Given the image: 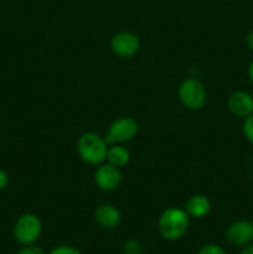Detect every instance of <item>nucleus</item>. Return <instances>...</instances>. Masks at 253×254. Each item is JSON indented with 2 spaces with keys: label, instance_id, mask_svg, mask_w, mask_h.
<instances>
[{
  "label": "nucleus",
  "instance_id": "1",
  "mask_svg": "<svg viewBox=\"0 0 253 254\" xmlns=\"http://www.w3.org/2000/svg\"><path fill=\"white\" fill-rule=\"evenodd\" d=\"M190 216L185 210L176 207L166 208L158 221V230L161 237L168 241H176L188 232Z\"/></svg>",
  "mask_w": 253,
  "mask_h": 254
},
{
  "label": "nucleus",
  "instance_id": "2",
  "mask_svg": "<svg viewBox=\"0 0 253 254\" xmlns=\"http://www.w3.org/2000/svg\"><path fill=\"white\" fill-rule=\"evenodd\" d=\"M77 151L84 163L89 165H101L107 159L108 144L99 134L88 131L79 136L77 141Z\"/></svg>",
  "mask_w": 253,
  "mask_h": 254
},
{
  "label": "nucleus",
  "instance_id": "3",
  "mask_svg": "<svg viewBox=\"0 0 253 254\" xmlns=\"http://www.w3.org/2000/svg\"><path fill=\"white\" fill-rule=\"evenodd\" d=\"M14 237L21 246L34 245L42 232V222L34 213H24L14 225Z\"/></svg>",
  "mask_w": 253,
  "mask_h": 254
},
{
  "label": "nucleus",
  "instance_id": "4",
  "mask_svg": "<svg viewBox=\"0 0 253 254\" xmlns=\"http://www.w3.org/2000/svg\"><path fill=\"white\" fill-rule=\"evenodd\" d=\"M206 88L197 78H186L179 87V98L189 109L197 111L206 103Z\"/></svg>",
  "mask_w": 253,
  "mask_h": 254
},
{
  "label": "nucleus",
  "instance_id": "5",
  "mask_svg": "<svg viewBox=\"0 0 253 254\" xmlns=\"http://www.w3.org/2000/svg\"><path fill=\"white\" fill-rule=\"evenodd\" d=\"M138 123L134 119L123 117L109 126L108 131L106 135V141L108 145H114V144H123L126 141H130L131 139L135 138L138 134Z\"/></svg>",
  "mask_w": 253,
  "mask_h": 254
},
{
  "label": "nucleus",
  "instance_id": "6",
  "mask_svg": "<svg viewBox=\"0 0 253 254\" xmlns=\"http://www.w3.org/2000/svg\"><path fill=\"white\" fill-rule=\"evenodd\" d=\"M139 47H140L139 37L133 32H118L111 40L112 51L119 57H131L138 52Z\"/></svg>",
  "mask_w": 253,
  "mask_h": 254
},
{
  "label": "nucleus",
  "instance_id": "7",
  "mask_svg": "<svg viewBox=\"0 0 253 254\" xmlns=\"http://www.w3.org/2000/svg\"><path fill=\"white\" fill-rule=\"evenodd\" d=\"M226 240L228 243L237 247L252 243L253 241V222L250 220H238L231 223L226 230Z\"/></svg>",
  "mask_w": 253,
  "mask_h": 254
},
{
  "label": "nucleus",
  "instance_id": "8",
  "mask_svg": "<svg viewBox=\"0 0 253 254\" xmlns=\"http://www.w3.org/2000/svg\"><path fill=\"white\" fill-rule=\"evenodd\" d=\"M227 107L233 116L247 118L253 114V96L245 91L233 92L227 99Z\"/></svg>",
  "mask_w": 253,
  "mask_h": 254
},
{
  "label": "nucleus",
  "instance_id": "9",
  "mask_svg": "<svg viewBox=\"0 0 253 254\" xmlns=\"http://www.w3.org/2000/svg\"><path fill=\"white\" fill-rule=\"evenodd\" d=\"M96 185L103 191H113L121 185L122 175L118 168L111 164H103L94 174Z\"/></svg>",
  "mask_w": 253,
  "mask_h": 254
},
{
  "label": "nucleus",
  "instance_id": "10",
  "mask_svg": "<svg viewBox=\"0 0 253 254\" xmlns=\"http://www.w3.org/2000/svg\"><path fill=\"white\" fill-rule=\"evenodd\" d=\"M121 218L122 216L118 208L109 203L98 206L94 210V220L103 228H116L121 223Z\"/></svg>",
  "mask_w": 253,
  "mask_h": 254
},
{
  "label": "nucleus",
  "instance_id": "11",
  "mask_svg": "<svg viewBox=\"0 0 253 254\" xmlns=\"http://www.w3.org/2000/svg\"><path fill=\"white\" fill-rule=\"evenodd\" d=\"M211 210V203L206 196L193 195L186 201L185 211L190 217L201 218L205 217Z\"/></svg>",
  "mask_w": 253,
  "mask_h": 254
},
{
  "label": "nucleus",
  "instance_id": "12",
  "mask_svg": "<svg viewBox=\"0 0 253 254\" xmlns=\"http://www.w3.org/2000/svg\"><path fill=\"white\" fill-rule=\"evenodd\" d=\"M107 161L116 168H123L130 160V153L126 148L122 146L121 144H114L109 146L107 151Z\"/></svg>",
  "mask_w": 253,
  "mask_h": 254
},
{
  "label": "nucleus",
  "instance_id": "13",
  "mask_svg": "<svg viewBox=\"0 0 253 254\" xmlns=\"http://www.w3.org/2000/svg\"><path fill=\"white\" fill-rule=\"evenodd\" d=\"M143 253V246L140 241L129 240L123 245V254H141Z\"/></svg>",
  "mask_w": 253,
  "mask_h": 254
},
{
  "label": "nucleus",
  "instance_id": "14",
  "mask_svg": "<svg viewBox=\"0 0 253 254\" xmlns=\"http://www.w3.org/2000/svg\"><path fill=\"white\" fill-rule=\"evenodd\" d=\"M242 130L246 139H247L251 144H253V114H251L250 117L245 118Z\"/></svg>",
  "mask_w": 253,
  "mask_h": 254
},
{
  "label": "nucleus",
  "instance_id": "15",
  "mask_svg": "<svg viewBox=\"0 0 253 254\" xmlns=\"http://www.w3.org/2000/svg\"><path fill=\"white\" fill-rule=\"evenodd\" d=\"M197 254H227L223 248L217 245H205L198 250Z\"/></svg>",
  "mask_w": 253,
  "mask_h": 254
},
{
  "label": "nucleus",
  "instance_id": "16",
  "mask_svg": "<svg viewBox=\"0 0 253 254\" xmlns=\"http://www.w3.org/2000/svg\"><path fill=\"white\" fill-rule=\"evenodd\" d=\"M49 254H82V252L72 246H59V247L54 248Z\"/></svg>",
  "mask_w": 253,
  "mask_h": 254
},
{
  "label": "nucleus",
  "instance_id": "17",
  "mask_svg": "<svg viewBox=\"0 0 253 254\" xmlns=\"http://www.w3.org/2000/svg\"><path fill=\"white\" fill-rule=\"evenodd\" d=\"M16 254H46V253H45L41 248L37 247V246L27 245V246H22V247L17 251Z\"/></svg>",
  "mask_w": 253,
  "mask_h": 254
},
{
  "label": "nucleus",
  "instance_id": "18",
  "mask_svg": "<svg viewBox=\"0 0 253 254\" xmlns=\"http://www.w3.org/2000/svg\"><path fill=\"white\" fill-rule=\"evenodd\" d=\"M9 184V176L2 169H0V191L4 190Z\"/></svg>",
  "mask_w": 253,
  "mask_h": 254
},
{
  "label": "nucleus",
  "instance_id": "19",
  "mask_svg": "<svg viewBox=\"0 0 253 254\" xmlns=\"http://www.w3.org/2000/svg\"><path fill=\"white\" fill-rule=\"evenodd\" d=\"M246 44H247L248 50L253 54V29L251 30L247 34V36H246Z\"/></svg>",
  "mask_w": 253,
  "mask_h": 254
},
{
  "label": "nucleus",
  "instance_id": "20",
  "mask_svg": "<svg viewBox=\"0 0 253 254\" xmlns=\"http://www.w3.org/2000/svg\"><path fill=\"white\" fill-rule=\"evenodd\" d=\"M240 254H253V243H248V245L243 246Z\"/></svg>",
  "mask_w": 253,
  "mask_h": 254
},
{
  "label": "nucleus",
  "instance_id": "21",
  "mask_svg": "<svg viewBox=\"0 0 253 254\" xmlns=\"http://www.w3.org/2000/svg\"><path fill=\"white\" fill-rule=\"evenodd\" d=\"M248 78H250L251 83L253 84V60L251 61L250 66H248Z\"/></svg>",
  "mask_w": 253,
  "mask_h": 254
},
{
  "label": "nucleus",
  "instance_id": "22",
  "mask_svg": "<svg viewBox=\"0 0 253 254\" xmlns=\"http://www.w3.org/2000/svg\"><path fill=\"white\" fill-rule=\"evenodd\" d=\"M252 179H253V170H252Z\"/></svg>",
  "mask_w": 253,
  "mask_h": 254
}]
</instances>
